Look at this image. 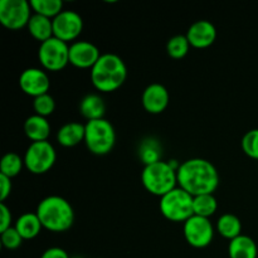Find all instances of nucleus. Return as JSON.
<instances>
[{
    "label": "nucleus",
    "instance_id": "nucleus-1",
    "mask_svg": "<svg viewBox=\"0 0 258 258\" xmlns=\"http://www.w3.org/2000/svg\"><path fill=\"white\" fill-rule=\"evenodd\" d=\"M178 186L191 197L213 194L219 185V174L209 160L193 158L183 161L178 169Z\"/></svg>",
    "mask_w": 258,
    "mask_h": 258
},
{
    "label": "nucleus",
    "instance_id": "nucleus-2",
    "mask_svg": "<svg viewBox=\"0 0 258 258\" xmlns=\"http://www.w3.org/2000/svg\"><path fill=\"white\" fill-rule=\"evenodd\" d=\"M127 78V67L120 55L103 53L91 70V82L101 93L117 91Z\"/></svg>",
    "mask_w": 258,
    "mask_h": 258
},
{
    "label": "nucleus",
    "instance_id": "nucleus-3",
    "mask_svg": "<svg viewBox=\"0 0 258 258\" xmlns=\"http://www.w3.org/2000/svg\"><path fill=\"white\" fill-rule=\"evenodd\" d=\"M38 218L43 229L53 233H63L72 228L75 211L70 202L59 196H49L39 202L37 207Z\"/></svg>",
    "mask_w": 258,
    "mask_h": 258
},
{
    "label": "nucleus",
    "instance_id": "nucleus-4",
    "mask_svg": "<svg viewBox=\"0 0 258 258\" xmlns=\"http://www.w3.org/2000/svg\"><path fill=\"white\" fill-rule=\"evenodd\" d=\"M178 171L169 161H158L144 166L141 171V183L150 194L164 197L178 186Z\"/></svg>",
    "mask_w": 258,
    "mask_h": 258
},
{
    "label": "nucleus",
    "instance_id": "nucleus-5",
    "mask_svg": "<svg viewBox=\"0 0 258 258\" xmlns=\"http://www.w3.org/2000/svg\"><path fill=\"white\" fill-rule=\"evenodd\" d=\"M85 145L91 154L97 156L107 155L116 144V131L106 118L87 121L85 123Z\"/></svg>",
    "mask_w": 258,
    "mask_h": 258
},
{
    "label": "nucleus",
    "instance_id": "nucleus-6",
    "mask_svg": "<svg viewBox=\"0 0 258 258\" xmlns=\"http://www.w3.org/2000/svg\"><path fill=\"white\" fill-rule=\"evenodd\" d=\"M161 214L165 219L175 223H185L194 216L193 197L181 188L176 186L160 198L159 203Z\"/></svg>",
    "mask_w": 258,
    "mask_h": 258
},
{
    "label": "nucleus",
    "instance_id": "nucleus-7",
    "mask_svg": "<svg viewBox=\"0 0 258 258\" xmlns=\"http://www.w3.org/2000/svg\"><path fill=\"white\" fill-rule=\"evenodd\" d=\"M23 159L25 169L29 173L34 175H43L54 166L57 161V151L49 141L30 143Z\"/></svg>",
    "mask_w": 258,
    "mask_h": 258
},
{
    "label": "nucleus",
    "instance_id": "nucleus-8",
    "mask_svg": "<svg viewBox=\"0 0 258 258\" xmlns=\"http://www.w3.org/2000/svg\"><path fill=\"white\" fill-rule=\"evenodd\" d=\"M38 60L47 72H59L70 64V44L55 37L40 43Z\"/></svg>",
    "mask_w": 258,
    "mask_h": 258
},
{
    "label": "nucleus",
    "instance_id": "nucleus-9",
    "mask_svg": "<svg viewBox=\"0 0 258 258\" xmlns=\"http://www.w3.org/2000/svg\"><path fill=\"white\" fill-rule=\"evenodd\" d=\"M32 15V7L27 0L0 2V24L8 30H20L27 28Z\"/></svg>",
    "mask_w": 258,
    "mask_h": 258
},
{
    "label": "nucleus",
    "instance_id": "nucleus-10",
    "mask_svg": "<svg viewBox=\"0 0 258 258\" xmlns=\"http://www.w3.org/2000/svg\"><path fill=\"white\" fill-rule=\"evenodd\" d=\"M183 233L186 243L193 248H206L213 242L216 227L211 219L193 216L183 223Z\"/></svg>",
    "mask_w": 258,
    "mask_h": 258
},
{
    "label": "nucleus",
    "instance_id": "nucleus-11",
    "mask_svg": "<svg viewBox=\"0 0 258 258\" xmlns=\"http://www.w3.org/2000/svg\"><path fill=\"white\" fill-rule=\"evenodd\" d=\"M83 30V19L75 10H63L53 19V35L62 42L72 44Z\"/></svg>",
    "mask_w": 258,
    "mask_h": 258
},
{
    "label": "nucleus",
    "instance_id": "nucleus-12",
    "mask_svg": "<svg viewBox=\"0 0 258 258\" xmlns=\"http://www.w3.org/2000/svg\"><path fill=\"white\" fill-rule=\"evenodd\" d=\"M19 87L27 96L35 98L49 93L50 80L47 71L43 68L30 67L23 71L19 76Z\"/></svg>",
    "mask_w": 258,
    "mask_h": 258
},
{
    "label": "nucleus",
    "instance_id": "nucleus-13",
    "mask_svg": "<svg viewBox=\"0 0 258 258\" xmlns=\"http://www.w3.org/2000/svg\"><path fill=\"white\" fill-rule=\"evenodd\" d=\"M101 55L100 49L88 40H76L70 44V64L80 70H92Z\"/></svg>",
    "mask_w": 258,
    "mask_h": 258
},
{
    "label": "nucleus",
    "instance_id": "nucleus-14",
    "mask_svg": "<svg viewBox=\"0 0 258 258\" xmlns=\"http://www.w3.org/2000/svg\"><path fill=\"white\" fill-rule=\"evenodd\" d=\"M170 102V95L168 88L161 83H151L144 90L141 95V103L144 110L151 115H159L164 112Z\"/></svg>",
    "mask_w": 258,
    "mask_h": 258
},
{
    "label": "nucleus",
    "instance_id": "nucleus-15",
    "mask_svg": "<svg viewBox=\"0 0 258 258\" xmlns=\"http://www.w3.org/2000/svg\"><path fill=\"white\" fill-rule=\"evenodd\" d=\"M185 35L191 48L206 49L216 42L217 29L209 20H197L188 28Z\"/></svg>",
    "mask_w": 258,
    "mask_h": 258
},
{
    "label": "nucleus",
    "instance_id": "nucleus-16",
    "mask_svg": "<svg viewBox=\"0 0 258 258\" xmlns=\"http://www.w3.org/2000/svg\"><path fill=\"white\" fill-rule=\"evenodd\" d=\"M85 123L71 121L60 126L57 131V143L63 148H75L81 143H85Z\"/></svg>",
    "mask_w": 258,
    "mask_h": 258
},
{
    "label": "nucleus",
    "instance_id": "nucleus-17",
    "mask_svg": "<svg viewBox=\"0 0 258 258\" xmlns=\"http://www.w3.org/2000/svg\"><path fill=\"white\" fill-rule=\"evenodd\" d=\"M50 131H52V127L47 117H42L34 113L24 121V134L29 139L30 143L48 141Z\"/></svg>",
    "mask_w": 258,
    "mask_h": 258
},
{
    "label": "nucleus",
    "instance_id": "nucleus-18",
    "mask_svg": "<svg viewBox=\"0 0 258 258\" xmlns=\"http://www.w3.org/2000/svg\"><path fill=\"white\" fill-rule=\"evenodd\" d=\"M80 113L83 118L87 121L100 120L105 118L106 103L103 98L97 93H88L81 100L80 102Z\"/></svg>",
    "mask_w": 258,
    "mask_h": 258
},
{
    "label": "nucleus",
    "instance_id": "nucleus-19",
    "mask_svg": "<svg viewBox=\"0 0 258 258\" xmlns=\"http://www.w3.org/2000/svg\"><path fill=\"white\" fill-rule=\"evenodd\" d=\"M229 258H257L258 247L253 238L246 234H241L237 238L229 241Z\"/></svg>",
    "mask_w": 258,
    "mask_h": 258
},
{
    "label": "nucleus",
    "instance_id": "nucleus-20",
    "mask_svg": "<svg viewBox=\"0 0 258 258\" xmlns=\"http://www.w3.org/2000/svg\"><path fill=\"white\" fill-rule=\"evenodd\" d=\"M14 228L22 236L24 241H32L42 232L43 226L37 213H24L15 221Z\"/></svg>",
    "mask_w": 258,
    "mask_h": 258
},
{
    "label": "nucleus",
    "instance_id": "nucleus-21",
    "mask_svg": "<svg viewBox=\"0 0 258 258\" xmlns=\"http://www.w3.org/2000/svg\"><path fill=\"white\" fill-rule=\"evenodd\" d=\"M27 29L30 37L38 40L39 44L54 37L53 35V20L49 18L42 17V15L34 14V13L28 23Z\"/></svg>",
    "mask_w": 258,
    "mask_h": 258
},
{
    "label": "nucleus",
    "instance_id": "nucleus-22",
    "mask_svg": "<svg viewBox=\"0 0 258 258\" xmlns=\"http://www.w3.org/2000/svg\"><path fill=\"white\" fill-rule=\"evenodd\" d=\"M216 232L223 238L232 241L242 234L241 219L232 213L222 214L216 223Z\"/></svg>",
    "mask_w": 258,
    "mask_h": 258
},
{
    "label": "nucleus",
    "instance_id": "nucleus-23",
    "mask_svg": "<svg viewBox=\"0 0 258 258\" xmlns=\"http://www.w3.org/2000/svg\"><path fill=\"white\" fill-rule=\"evenodd\" d=\"M161 156H163V148L156 139L148 138L141 141L139 146V158L143 161L144 166L161 161Z\"/></svg>",
    "mask_w": 258,
    "mask_h": 258
},
{
    "label": "nucleus",
    "instance_id": "nucleus-24",
    "mask_svg": "<svg viewBox=\"0 0 258 258\" xmlns=\"http://www.w3.org/2000/svg\"><path fill=\"white\" fill-rule=\"evenodd\" d=\"M193 209L194 216L209 219L216 214L218 209V202L214 194H202V196L193 197Z\"/></svg>",
    "mask_w": 258,
    "mask_h": 258
},
{
    "label": "nucleus",
    "instance_id": "nucleus-25",
    "mask_svg": "<svg viewBox=\"0 0 258 258\" xmlns=\"http://www.w3.org/2000/svg\"><path fill=\"white\" fill-rule=\"evenodd\" d=\"M24 165V159L17 153H7L0 161V174L13 179L22 173Z\"/></svg>",
    "mask_w": 258,
    "mask_h": 258
},
{
    "label": "nucleus",
    "instance_id": "nucleus-26",
    "mask_svg": "<svg viewBox=\"0 0 258 258\" xmlns=\"http://www.w3.org/2000/svg\"><path fill=\"white\" fill-rule=\"evenodd\" d=\"M29 3L34 14L49 18L52 20L64 10L62 0H30Z\"/></svg>",
    "mask_w": 258,
    "mask_h": 258
},
{
    "label": "nucleus",
    "instance_id": "nucleus-27",
    "mask_svg": "<svg viewBox=\"0 0 258 258\" xmlns=\"http://www.w3.org/2000/svg\"><path fill=\"white\" fill-rule=\"evenodd\" d=\"M190 48L188 38L183 34L174 35L166 43V53L173 59H183L189 53Z\"/></svg>",
    "mask_w": 258,
    "mask_h": 258
},
{
    "label": "nucleus",
    "instance_id": "nucleus-28",
    "mask_svg": "<svg viewBox=\"0 0 258 258\" xmlns=\"http://www.w3.org/2000/svg\"><path fill=\"white\" fill-rule=\"evenodd\" d=\"M33 110L35 115L48 117L55 111V101L49 93L33 98Z\"/></svg>",
    "mask_w": 258,
    "mask_h": 258
},
{
    "label": "nucleus",
    "instance_id": "nucleus-29",
    "mask_svg": "<svg viewBox=\"0 0 258 258\" xmlns=\"http://www.w3.org/2000/svg\"><path fill=\"white\" fill-rule=\"evenodd\" d=\"M241 146L243 153L248 158L258 160V128L247 131L241 141Z\"/></svg>",
    "mask_w": 258,
    "mask_h": 258
},
{
    "label": "nucleus",
    "instance_id": "nucleus-30",
    "mask_svg": "<svg viewBox=\"0 0 258 258\" xmlns=\"http://www.w3.org/2000/svg\"><path fill=\"white\" fill-rule=\"evenodd\" d=\"M24 239L22 238L19 233H18L17 229L14 228V226L10 227L7 231L2 232L0 233V242H2V246L4 247L8 251H14L18 249L23 244Z\"/></svg>",
    "mask_w": 258,
    "mask_h": 258
},
{
    "label": "nucleus",
    "instance_id": "nucleus-31",
    "mask_svg": "<svg viewBox=\"0 0 258 258\" xmlns=\"http://www.w3.org/2000/svg\"><path fill=\"white\" fill-rule=\"evenodd\" d=\"M13 223V216L10 208L5 203H0V233L9 229Z\"/></svg>",
    "mask_w": 258,
    "mask_h": 258
},
{
    "label": "nucleus",
    "instance_id": "nucleus-32",
    "mask_svg": "<svg viewBox=\"0 0 258 258\" xmlns=\"http://www.w3.org/2000/svg\"><path fill=\"white\" fill-rule=\"evenodd\" d=\"M12 179L0 174V202H2V203H5V201H7L10 197V194H12Z\"/></svg>",
    "mask_w": 258,
    "mask_h": 258
},
{
    "label": "nucleus",
    "instance_id": "nucleus-33",
    "mask_svg": "<svg viewBox=\"0 0 258 258\" xmlns=\"http://www.w3.org/2000/svg\"><path fill=\"white\" fill-rule=\"evenodd\" d=\"M40 258H71L68 252L60 247H50L42 253Z\"/></svg>",
    "mask_w": 258,
    "mask_h": 258
},
{
    "label": "nucleus",
    "instance_id": "nucleus-34",
    "mask_svg": "<svg viewBox=\"0 0 258 258\" xmlns=\"http://www.w3.org/2000/svg\"><path fill=\"white\" fill-rule=\"evenodd\" d=\"M71 258H82V257H80V256H73V257H71Z\"/></svg>",
    "mask_w": 258,
    "mask_h": 258
}]
</instances>
